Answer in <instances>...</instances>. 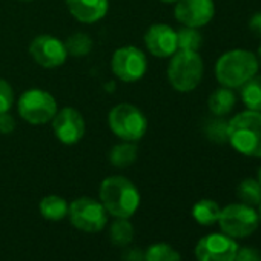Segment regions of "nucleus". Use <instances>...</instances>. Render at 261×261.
<instances>
[{"label":"nucleus","mask_w":261,"mask_h":261,"mask_svg":"<svg viewBox=\"0 0 261 261\" xmlns=\"http://www.w3.org/2000/svg\"><path fill=\"white\" fill-rule=\"evenodd\" d=\"M98 195L106 212L115 218H130L142 201L137 186L121 175L106 177L100 185Z\"/></svg>","instance_id":"1"},{"label":"nucleus","mask_w":261,"mask_h":261,"mask_svg":"<svg viewBox=\"0 0 261 261\" xmlns=\"http://www.w3.org/2000/svg\"><path fill=\"white\" fill-rule=\"evenodd\" d=\"M259 63L256 54L249 49L235 48L221 54L215 63L214 72L217 82L229 89L241 88L258 74Z\"/></svg>","instance_id":"2"},{"label":"nucleus","mask_w":261,"mask_h":261,"mask_svg":"<svg viewBox=\"0 0 261 261\" xmlns=\"http://www.w3.org/2000/svg\"><path fill=\"white\" fill-rule=\"evenodd\" d=\"M227 142L241 155L261 159V112L246 109L227 121Z\"/></svg>","instance_id":"3"},{"label":"nucleus","mask_w":261,"mask_h":261,"mask_svg":"<svg viewBox=\"0 0 261 261\" xmlns=\"http://www.w3.org/2000/svg\"><path fill=\"white\" fill-rule=\"evenodd\" d=\"M169 59L168 82L172 89L181 94L197 89L204 72V63L198 51L178 49Z\"/></svg>","instance_id":"4"},{"label":"nucleus","mask_w":261,"mask_h":261,"mask_svg":"<svg viewBox=\"0 0 261 261\" xmlns=\"http://www.w3.org/2000/svg\"><path fill=\"white\" fill-rule=\"evenodd\" d=\"M108 126L111 133L121 142H140L148 133V117L145 112L130 103H118L108 114Z\"/></svg>","instance_id":"5"},{"label":"nucleus","mask_w":261,"mask_h":261,"mask_svg":"<svg viewBox=\"0 0 261 261\" xmlns=\"http://www.w3.org/2000/svg\"><path fill=\"white\" fill-rule=\"evenodd\" d=\"M59 111L56 97L42 88H31L22 92L17 100L19 115L33 126L49 123Z\"/></svg>","instance_id":"6"},{"label":"nucleus","mask_w":261,"mask_h":261,"mask_svg":"<svg viewBox=\"0 0 261 261\" xmlns=\"http://www.w3.org/2000/svg\"><path fill=\"white\" fill-rule=\"evenodd\" d=\"M108 212L105 206L91 197H80L69 203L68 217L71 224L86 233H95L106 227Z\"/></svg>","instance_id":"7"},{"label":"nucleus","mask_w":261,"mask_h":261,"mask_svg":"<svg viewBox=\"0 0 261 261\" xmlns=\"http://www.w3.org/2000/svg\"><path fill=\"white\" fill-rule=\"evenodd\" d=\"M111 69L120 82L136 83L148 72V57L140 48L124 45L114 51L111 57Z\"/></svg>","instance_id":"8"},{"label":"nucleus","mask_w":261,"mask_h":261,"mask_svg":"<svg viewBox=\"0 0 261 261\" xmlns=\"http://www.w3.org/2000/svg\"><path fill=\"white\" fill-rule=\"evenodd\" d=\"M218 224L223 233L232 238H246L258 229L259 217L252 206L232 203L221 209Z\"/></svg>","instance_id":"9"},{"label":"nucleus","mask_w":261,"mask_h":261,"mask_svg":"<svg viewBox=\"0 0 261 261\" xmlns=\"http://www.w3.org/2000/svg\"><path fill=\"white\" fill-rule=\"evenodd\" d=\"M30 56L45 69L60 68L69 57L65 42L51 34H40L34 37L30 43Z\"/></svg>","instance_id":"10"},{"label":"nucleus","mask_w":261,"mask_h":261,"mask_svg":"<svg viewBox=\"0 0 261 261\" xmlns=\"http://www.w3.org/2000/svg\"><path fill=\"white\" fill-rule=\"evenodd\" d=\"M51 126L56 139L66 146L77 145L86 133V123L82 112L71 106L59 109L51 120Z\"/></svg>","instance_id":"11"},{"label":"nucleus","mask_w":261,"mask_h":261,"mask_svg":"<svg viewBox=\"0 0 261 261\" xmlns=\"http://www.w3.org/2000/svg\"><path fill=\"white\" fill-rule=\"evenodd\" d=\"M238 250L237 241L226 233H209L195 246L197 261H233Z\"/></svg>","instance_id":"12"},{"label":"nucleus","mask_w":261,"mask_h":261,"mask_svg":"<svg viewBox=\"0 0 261 261\" xmlns=\"http://www.w3.org/2000/svg\"><path fill=\"white\" fill-rule=\"evenodd\" d=\"M174 16L178 23L189 28H203L215 16L214 0H177Z\"/></svg>","instance_id":"13"},{"label":"nucleus","mask_w":261,"mask_h":261,"mask_svg":"<svg viewBox=\"0 0 261 261\" xmlns=\"http://www.w3.org/2000/svg\"><path fill=\"white\" fill-rule=\"evenodd\" d=\"M145 46L154 57L169 59L178 51L177 30L168 23H154L145 33Z\"/></svg>","instance_id":"14"},{"label":"nucleus","mask_w":261,"mask_h":261,"mask_svg":"<svg viewBox=\"0 0 261 261\" xmlns=\"http://www.w3.org/2000/svg\"><path fill=\"white\" fill-rule=\"evenodd\" d=\"M69 14L80 23H97L109 11V0H66Z\"/></svg>","instance_id":"15"},{"label":"nucleus","mask_w":261,"mask_h":261,"mask_svg":"<svg viewBox=\"0 0 261 261\" xmlns=\"http://www.w3.org/2000/svg\"><path fill=\"white\" fill-rule=\"evenodd\" d=\"M235 103H237V97L233 94V89H229V88H224V86L217 88L215 91H212L209 98H207L209 111L215 117H224L229 112H232Z\"/></svg>","instance_id":"16"},{"label":"nucleus","mask_w":261,"mask_h":261,"mask_svg":"<svg viewBox=\"0 0 261 261\" xmlns=\"http://www.w3.org/2000/svg\"><path fill=\"white\" fill-rule=\"evenodd\" d=\"M139 155V148L133 142H121L115 146L111 148L109 151V163L118 169L127 168L130 165H134Z\"/></svg>","instance_id":"17"},{"label":"nucleus","mask_w":261,"mask_h":261,"mask_svg":"<svg viewBox=\"0 0 261 261\" xmlns=\"http://www.w3.org/2000/svg\"><path fill=\"white\" fill-rule=\"evenodd\" d=\"M69 204L68 201L60 195H46L42 198L39 204V211L42 217L48 221H60L65 217H68Z\"/></svg>","instance_id":"18"},{"label":"nucleus","mask_w":261,"mask_h":261,"mask_svg":"<svg viewBox=\"0 0 261 261\" xmlns=\"http://www.w3.org/2000/svg\"><path fill=\"white\" fill-rule=\"evenodd\" d=\"M220 212H221V207L218 206L217 201L211 198H203L197 201L192 207V217L201 226H211V224L218 223Z\"/></svg>","instance_id":"19"},{"label":"nucleus","mask_w":261,"mask_h":261,"mask_svg":"<svg viewBox=\"0 0 261 261\" xmlns=\"http://www.w3.org/2000/svg\"><path fill=\"white\" fill-rule=\"evenodd\" d=\"M241 100L247 109L261 112V75L256 74L241 86Z\"/></svg>","instance_id":"20"},{"label":"nucleus","mask_w":261,"mask_h":261,"mask_svg":"<svg viewBox=\"0 0 261 261\" xmlns=\"http://www.w3.org/2000/svg\"><path fill=\"white\" fill-rule=\"evenodd\" d=\"M109 238L115 246H127L134 240V226L129 218H115L109 227Z\"/></svg>","instance_id":"21"},{"label":"nucleus","mask_w":261,"mask_h":261,"mask_svg":"<svg viewBox=\"0 0 261 261\" xmlns=\"http://www.w3.org/2000/svg\"><path fill=\"white\" fill-rule=\"evenodd\" d=\"M237 197L247 206H258L261 203V185L255 178H246L237 186Z\"/></svg>","instance_id":"22"},{"label":"nucleus","mask_w":261,"mask_h":261,"mask_svg":"<svg viewBox=\"0 0 261 261\" xmlns=\"http://www.w3.org/2000/svg\"><path fill=\"white\" fill-rule=\"evenodd\" d=\"M68 56L71 57H85L92 51V39L85 33H74L65 40Z\"/></svg>","instance_id":"23"},{"label":"nucleus","mask_w":261,"mask_h":261,"mask_svg":"<svg viewBox=\"0 0 261 261\" xmlns=\"http://www.w3.org/2000/svg\"><path fill=\"white\" fill-rule=\"evenodd\" d=\"M177 45H178V49L198 51L203 45V37L197 28L181 27L177 31Z\"/></svg>","instance_id":"24"},{"label":"nucleus","mask_w":261,"mask_h":261,"mask_svg":"<svg viewBox=\"0 0 261 261\" xmlns=\"http://www.w3.org/2000/svg\"><path fill=\"white\" fill-rule=\"evenodd\" d=\"M145 261H181L180 253L166 243H155L145 252Z\"/></svg>","instance_id":"25"},{"label":"nucleus","mask_w":261,"mask_h":261,"mask_svg":"<svg viewBox=\"0 0 261 261\" xmlns=\"http://www.w3.org/2000/svg\"><path fill=\"white\" fill-rule=\"evenodd\" d=\"M204 133L211 142L226 143L227 142V121L223 117H217L215 120H211L206 124Z\"/></svg>","instance_id":"26"},{"label":"nucleus","mask_w":261,"mask_h":261,"mask_svg":"<svg viewBox=\"0 0 261 261\" xmlns=\"http://www.w3.org/2000/svg\"><path fill=\"white\" fill-rule=\"evenodd\" d=\"M14 101L16 95L11 83L7 82L5 79H0V114L10 112L11 108L14 106Z\"/></svg>","instance_id":"27"},{"label":"nucleus","mask_w":261,"mask_h":261,"mask_svg":"<svg viewBox=\"0 0 261 261\" xmlns=\"http://www.w3.org/2000/svg\"><path fill=\"white\" fill-rule=\"evenodd\" d=\"M259 256H261V252L253 247H241V249L238 247L233 261H258Z\"/></svg>","instance_id":"28"},{"label":"nucleus","mask_w":261,"mask_h":261,"mask_svg":"<svg viewBox=\"0 0 261 261\" xmlns=\"http://www.w3.org/2000/svg\"><path fill=\"white\" fill-rule=\"evenodd\" d=\"M16 129V118L10 112L0 114V134H11Z\"/></svg>","instance_id":"29"},{"label":"nucleus","mask_w":261,"mask_h":261,"mask_svg":"<svg viewBox=\"0 0 261 261\" xmlns=\"http://www.w3.org/2000/svg\"><path fill=\"white\" fill-rule=\"evenodd\" d=\"M123 261H145V252L142 249H127L123 253Z\"/></svg>","instance_id":"30"},{"label":"nucleus","mask_w":261,"mask_h":261,"mask_svg":"<svg viewBox=\"0 0 261 261\" xmlns=\"http://www.w3.org/2000/svg\"><path fill=\"white\" fill-rule=\"evenodd\" d=\"M249 30L252 33H255L256 36H261V11L259 13H255L249 19Z\"/></svg>","instance_id":"31"},{"label":"nucleus","mask_w":261,"mask_h":261,"mask_svg":"<svg viewBox=\"0 0 261 261\" xmlns=\"http://www.w3.org/2000/svg\"><path fill=\"white\" fill-rule=\"evenodd\" d=\"M256 59H258V63H259V68H261V45L258 48V53H256Z\"/></svg>","instance_id":"32"},{"label":"nucleus","mask_w":261,"mask_h":261,"mask_svg":"<svg viewBox=\"0 0 261 261\" xmlns=\"http://www.w3.org/2000/svg\"><path fill=\"white\" fill-rule=\"evenodd\" d=\"M160 2H163V4H175L177 0H160Z\"/></svg>","instance_id":"33"},{"label":"nucleus","mask_w":261,"mask_h":261,"mask_svg":"<svg viewBox=\"0 0 261 261\" xmlns=\"http://www.w3.org/2000/svg\"><path fill=\"white\" fill-rule=\"evenodd\" d=\"M258 181H259V185H261V166H259V169H258V178H256Z\"/></svg>","instance_id":"34"},{"label":"nucleus","mask_w":261,"mask_h":261,"mask_svg":"<svg viewBox=\"0 0 261 261\" xmlns=\"http://www.w3.org/2000/svg\"><path fill=\"white\" fill-rule=\"evenodd\" d=\"M258 217H259V223H261V203L258 204Z\"/></svg>","instance_id":"35"},{"label":"nucleus","mask_w":261,"mask_h":261,"mask_svg":"<svg viewBox=\"0 0 261 261\" xmlns=\"http://www.w3.org/2000/svg\"><path fill=\"white\" fill-rule=\"evenodd\" d=\"M22 2H33V0H22Z\"/></svg>","instance_id":"36"},{"label":"nucleus","mask_w":261,"mask_h":261,"mask_svg":"<svg viewBox=\"0 0 261 261\" xmlns=\"http://www.w3.org/2000/svg\"><path fill=\"white\" fill-rule=\"evenodd\" d=\"M258 261H261V256H259V259H258Z\"/></svg>","instance_id":"37"}]
</instances>
